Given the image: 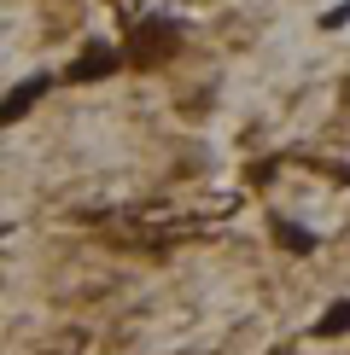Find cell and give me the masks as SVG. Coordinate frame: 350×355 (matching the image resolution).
Instances as JSON below:
<instances>
[{"label": "cell", "mask_w": 350, "mask_h": 355, "mask_svg": "<svg viewBox=\"0 0 350 355\" xmlns=\"http://www.w3.org/2000/svg\"><path fill=\"white\" fill-rule=\"evenodd\" d=\"M41 87H47V82H29V87H18V94H12L6 105H0V116H18V111L29 105V99H41Z\"/></svg>", "instance_id": "6da1fadb"}, {"label": "cell", "mask_w": 350, "mask_h": 355, "mask_svg": "<svg viewBox=\"0 0 350 355\" xmlns=\"http://www.w3.org/2000/svg\"><path fill=\"white\" fill-rule=\"evenodd\" d=\"M274 233H281V245H286V250H315V239H310L303 227H286V221H281Z\"/></svg>", "instance_id": "3957f363"}, {"label": "cell", "mask_w": 350, "mask_h": 355, "mask_svg": "<svg viewBox=\"0 0 350 355\" xmlns=\"http://www.w3.org/2000/svg\"><path fill=\"white\" fill-rule=\"evenodd\" d=\"M344 327H350V303H333V315L321 320V338H339Z\"/></svg>", "instance_id": "7a4b0ae2"}]
</instances>
